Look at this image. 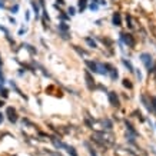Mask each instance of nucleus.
Segmentation results:
<instances>
[{"instance_id":"obj_15","label":"nucleus","mask_w":156,"mask_h":156,"mask_svg":"<svg viewBox=\"0 0 156 156\" xmlns=\"http://www.w3.org/2000/svg\"><path fill=\"white\" fill-rule=\"evenodd\" d=\"M125 20H126V27H128L129 30H133V29H135V25H133V19H132L130 13H126V15H125Z\"/></svg>"},{"instance_id":"obj_13","label":"nucleus","mask_w":156,"mask_h":156,"mask_svg":"<svg viewBox=\"0 0 156 156\" xmlns=\"http://www.w3.org/2000/svg\"><path fill=\"white\" fill-rule=\"evenodd\" d=\"M90 0H77V13L82 15L83 12L87 9V4H89Z\"/></svg>"},{"instance_id":"obj_9","label":"nucleus","mask_w":156,"mask_h":156,"mask_svg":"<svg viewBox=\"0 0 156 156\" xmlns=\"http://www.w3.org/2000/svg\"><path fill=\"white\" fill-rule=\"evenodd\" d=\"M120 63L123 65V67L129 72V73H133L135 72V66H133V63H132L130 59H128L126 56H123V58L120 59Z\"/></svg>"},{"instance_id":"obj_32","label":"nucleus","mask_w":156,"mask_h":156,"mask_svg":"<svg viewBox=\"0 0 156 156\" xmlns=\"http://www.w3.org/2000/svg\"><path fill=\"white\" fill-rule=\"evenodd\" d=\"M55 4H58V6H66V1L65 0H56Z\"/></svg>"},{"instance_id":"obj_18","label":"nucleus","mask_w":156,"mask_h":156,"mask_svg":"<svg viewBox=\"0 0 156 156\" xmlns=\"http://www.w3.org/2000/svg\"><path fill=\"white\" fill-rule=\"evenodd\" d=\"M122 86H123L125 89H128V90H132V89H133V83H132V80L128 79V77H123V79H122Z\"/></svg>"},{"instance_id":"obj_31","label":"nucleus","mask_w":156,"mask_h":156,"mask_svg":"<svg viewBox=\"0 0 156 156\" xmlns=\"http://www.w3.org/2000/svg\"><path fill=\"white\" fill-rule=\"evenodd\" d=\"M4 119H6V116H4V112H1V110H0V126H1V123L4 122Z\"/></svg>"},{"instance_id":"obj_23","label":"nucleus","mask_w":156,"mask_h":156,"mask_svg":"<svg viewBox=\"0 0 156 156\" xmlns=\"http://www.w3.org/2000/svg\"><path fill=\"white\" fill-rule=\"evenodd\" d=\"M65 149L67 150V153H69L70 156H79V155H77V152H76V149H74L73 146H70V145H66Z\"/></svg>"},{"instance_id":"obj_26","label":"nucleus","mask_w":156,"mask_h":156,"mask_svg":"<svg viewBox=\"0 0 156 156\" xmlns=\"http://www.w3.org/2000/svg\"><path fill=\"white\" fill-rule=\"evenodd\" d=\"M7 20H9V23H10L12 26H16V25H17L16 19H15L13 16H12V15H9V16H7Z\"/></svg>"},{"instance_id":"obj_8","label":"nucleus","mask_w":156,"mask_h":156,"mask_svg":"<svg viewBox=\"0 0 156 156\" xmlns=\"http://www.w3.org/2000/svg\"><path fill=\"white\" fill-rule=\"evenodd\" d=\"M29 3H30V7H32V10H33L34 19L39 20V19H40V13H42V7H40V4H39V1H37V0H29Z\"/></svg>"},{"instance_id":"obj_21","label":"nucleus","mask_w":156,"mask_h":156,"mask_svg":"<svg viewBox=\"0 0 156 156\" xmlns=\"http://www.w3.org/2000/svg\"><path fill=\"white\" fill-rule=\"evenodd\" d=\"M73 49L77 52V55H79L80 58H86V56H89V52H86L85 49H80V46H73Z\"/></svg>"},{"instance_id":"obj_17","label":"nucleus","mask_w":156,"mask_h":156,"mask_svg":"<svg viewBox=\"0 0 156 156\" xmlns=\"http://www.w3.org/2000/svg\"><path fill=\"white\" fill-rule=\"evenodd\" d=\"M9 96H10V90L6 86H0V98L6 100V99H9Z\"/></svg>"},{"instance_id":"obj_5","label":"nucleus","mask_w":156,"mask_h":156,"mask_svg":"<svg viewBox=\"0 0 156 156\" xmlns=\"http://www.w3.org/2000/svg\"><path fill=\"white\" fill-rule=\"evenodd\" d=\"M83 76H85V82H86V87H87V90L90 92H95L96 89V80H95V77H93V73L89 72L87 69H83Z\"/></svg>"},{"instance_id":"obj_14","label":"nucleus","mask_w":156,"mask_h":156,"mask_svg":"<svg viewBox=\"0 0 156 156\" xmlns=\"http://www.w3.org/2000/svg\"><path fill=\"white\" fill-rule=\"evenodd\" d=\"M22 47H23L25 50H27L32 56H36V55H37V49H36L33 44H30V43H23V44H22Z\"/></svg>"},{"instance_id":"obj_19","label":"nucleus","mask_w":156,"mask_h":156,"mask_svg":"<svg viewBox=\"0 0 156 156\" xmlns=\"http://www.w3.org/2000/svg\"><path fill=\"white\" fill-rule=\"evenodd\" d=\"M87 9L90 10L92 13H96V12H99V10H100V6H99V3H96V1H89Z\"/></svg>"},{"instance_id":"obj_3","label":"nucleus","mask_w":156,"mask_h":156,"mask_svg":"<svg viewBox=\"0 0 156 156\" xmlns=\"http://www.w3.org/2000/svg\"><path fill=\"white\" fill-rule=\"evenodd\" d=\"M117 40H120L129 49H135V46H136V39H135V36L130 32H120Z\"/></svg>"},{"instance_id":"obj_1","label":"nucleus","mask_w":156,"mask_h":156,"mask_svg":"<svg viewBox=\"0 0 156 156\" xmlns=\"http://www.w3.org/2000/svg\"><path fill=\"white\" fill-rule=\"evenodd\" d=\"M58 33L62 40H70L72 39V33H70V25L67 22H59L56 25Z\"/></svg>"},{"instance_id":"obj_24","label":"nucleus","mask_w":156,"mask_h":156,"mask_svg":"<svg viewBox=\"0 0 156 156\" xmlns=\"http://www.w3.org/2000/svg\"><path fill=\"white\" fill-rule=\"evenodd\" d=\"M149 100H150V107H152V112L156 113V96H149Z\"/></svg>"},{"instance_id":"obj_25","label":"nucleus","mask_w":156,"mask_h":156,"mask_svg":"<svg viewBox=\"0 0 156 156\" xmlns=\"http://www.w3.org/2000/svg\"><path fill=\"white\" fill-rule=\"evenodd\" d=\"M133 73L136 74V79H138L139 82L143 80V74H142V72H140V69H136V67H135V72H133Z\"/></svg>"},{"instance_id":"obj_35","label":"nucleus","mask_w":156,"mask_h":156,"mask_svg":"<svg viewBox=\"0 0 156 156\" xmlns=\"http://www.w3.org/2000/svg\"><path fill=\"white\" fill-rule=\"evenodd\" d=\"M112 1H115V0H112Z\"/></svg>"},{"instance_id":"obj_27","label":"nucleus","mask_w":156,"mask_h":156,"mask_svg":"<svg viewBox=\"0 0 156 156\" xmlns=\"http://www.w3.org/2000/svg\"><path fill=\"white\" fill-rule=\"evenodd\" d=\"M26 33H27V29L25 27V25H22V27L19 29V32H17V34H19V36H23V34H26Z\"/></svg>"},{"instance_id":"obj_20","label":"nucleus","mask_w":156,"mask_h":156,"mask_svg":"<svg viewBox=\"0 0 156 156\" xmlns=\"http://www.w3.org/2000/svg\"><path fill=\"white\" fill-rule=\"evenodd\" d=\"M19 10H20V4L15 1V3L9 7V13H10V15H17V13H19Z\"/></svg>"},{"instance_id":"obj_11","label":"nucleus","mask_w":156,"mask_h":156,"mask_svg":"<svg viewBox=\"0 0 156 156\" xmlns=\"http://www.w3.org/2000/svg\"><path fill=\"white\" fill-rule=\"evenodd\" d=\"M107 77L110 79V82H112V83H116L117 80H119V69H117L116 66H112V69L109 70Z\"/></svg>"},{"instance_id":"obj_6","label":"nucleus","mask_w":156,"mask_h":156,"mask_svg":"<svg viewBox=\"0 0 156 156\" xmlns=\"http://www.w3.org/2000/svg\"><path fill=\"white\" fill-rule=\"evenodd\" d=\"M4 116H6V119H7L10 123H17V120H19V113H17V110L13 106L6 107Z\"/></svg>"},{"instance_id":"obj_4","label":"nucleus","mask_w":156,"mask_h":156,"mask_svg":"<svg viewBox=\"0 0 156 156\" xmlns=\"http://www.w3.org/2000/svg\"><path fill=\"white\" fill-rule=\"evenodd\" d=\"M106 98H107V100H109V105H110L112 107L119 109V107L122 106V100H120V95H119V92L107 90L106 92Z\"/></svg>"},{"instance_id":"obj_34","label":"nucleus","mask_w":156,"mask_h":156,"mask_svg":"<svg viewBox=\"0 0 156 156\" xmlns=\"http://www.w3.org/2000/svg\"><path fill=\"white\" fill-rule=\"evenodd\" d=\"M4 106H6V100L0 98V109H1V107H4Z\"/></svg>"},{"instance_id":"obj_29","label":"nucleus","mask_w":156,"mask_h":156,"mask_svg":"<svg viewBox=\"0 0 156 156\" xmlns=\"http://www.w3.org/2000/svg\"><path fill=\"white\" fill-rule=\"evenodd\" d=\"M0 32L4 33V36H6V34H10V30H9L6 26H3V25H0Z\"/></svg>"},{"instance_id":"obj_28","label":"nucleus","mask_w":156,"mask_h":156,"mask_svg":"<svg viewBox=\"0 0 156 156\" xmlns=\"http://www.w3.org/2000/svg\"><path fill=\"white\" fill-rule=\"evenodd\" d=\"M30 19H32V16H30V10H26V12H25V20H26V23H29V22H30Z\"/></svg>"},{"instance_id":"obj_10","label":"nucleus","mask_w":156,"mask_h":156,"mask_svg":"<svg viewBox=\"0 0 156 156\" xmlns=\"http://www.w3.org/2000/svg\"><path fill=\"white\" fill-rule=\"evenodd\" d=\"M100 122H102V126H103V129H105V130H113V128H115L113 119H110V117L105 116Z\"/></svg>"},{"instance_id":"obj_16","label":"nucleus","mask_w":156,"mask_h":156,"mask_svg":"<svg viewBox=\"0 0 156 156\" xmlns=\"http://www.w3.org/2000/svg\"><path fill=\"white\" fill-rule=\"evenodd\" d=\"M58 19H59V22H67V23H69V20H70L72 17L69 16L66 12H62V10H60V12H58Z\"/></svg>"},{"instance_id":"obj_7","label":"nucleus","mask_w":156,"mask_h":156,"mask_svg":"<svg viewBox=\"0 0 156 156\" xmlns=\"http://www.w3.org/2000/svg\"><path fill=\"white\" fill-rule=\"evenodd\" d=\"M110 23L113 27H122L123 25V17H122V13L120 12H117L115 10L113 13H112V17H110Z\"/></svg>"},{"instance_id":"obj_12","label":"nucleus","mask_w":156,"mask_h":156,"mask_svg":"<svg viewBox=\"0 0 156 156\" xmlns=\"http://www.w3.org/2000/svg\"><path fill=\"white\" fill-rule=\"evenodd\" d=\"M83 42L86 43V46H87L89 49H93V50L98 49V43L93 39V36H85V37H83Z\"/></svg>"},{"instance_id":"obj_22","label":"nucleus","mask_w":156,"mask_h":156,"mask_svg":"<svg viewBox=\"0 0 156 156\" xmlns=\"http://www.w3.org/2000/svg\"><path fill=\"white\" fill-rule=\"evenodd\" d=\"M66 13H67L70 17L76 16V15H77V7H74V6H69V7H67V10H66Z\"/></svg>"},{"instance_id":"obj_30","label":"nucleus","mask_w":156,"mask_h":156,"mask_svg":"<svg viewBox=\"0 0 156 156\" xmlns=\"http://www.w3.org/2000/svg\"><path fill=\"white\" fill-rule=\"evenodd\" d=\"M0 9H1V10H6V9H7L6 0H0Z\"/></svg>"},{"instance_id":"obj_33","label":"nucleus","mask_w":156,"mask_h":156,"mask_svg":"<svg viewBox=\"0 0 156 156\" xmlns=\"http://www.w3.org/2000/svg\"><path fill=\"white\" fill-rule=\"evenodd\" d=\"M95 23H96V26H102V23H105V19H99V20H96Z\"/></svg>"},{"instance_id":"obj_2","label":"nucleus","mask_w":156,"mask_h":156,"mask_svg":"<svg viewBox=\"0 0 156 156\" xmlns=\"http://www.w3.org/2000/svg\"><path fill=\"white\" fill-rule=\"evenodd\" d=\"M139 60L142 62V65L145 66V69L148 70V73L150 74L152 70H153V66H155V60H153V56L148 53V52H142L139 55Z\"/></svg>"}]
</instances>
